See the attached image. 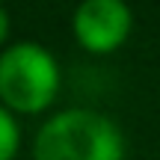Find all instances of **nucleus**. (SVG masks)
<instances>
[{
	"instance_id": "nucleus-1",
	"label": "nucleus",
	"mask_w": 160,
	"mask_h": 160,
	"mask_svg": "<svg viewBox=\"0 0 160 160\" xmlns=\"http://www.w3.org/2000/svg\"><path fill=\"white\" fill-rule=\"evenodd\" d=\"M33 160H125V133L98 110L68 107L39 125Z\"/></svg>"
},
{
	"instance_id": "nucleus-2",
	"label": "nucleus",
	"mask_w": 160,
	"mask_h": 160,
	"mask_svg": "<svg viewBox=\"0 0 160 160\" xmlns=\"http://www.w3.org/2000/svg\"><path fill=\"white\" fill-rule=\"evenodd\" d=\"M59 62L39 42H12L0 51V104L15 116L45 113L59 95Z\"/></svg>"
},
{
	"instance_id": "nucleus-3",
	"label": "nucleus",
	"mask_w": 160,
	"mask_h": 160,
	"mask_svg": "<svg viewBox=\"0 0 160 160\" xmlns=\"http://www.w3.org/2000/svg\"><path fill=\"white\" fill-rule=\"evenodd\" d=\"M133 30V12L122 0H83L71 15V33L83 51L104 57L119 51Z\"/></svg>"
},
{
	"instance_id": "nucleus-4",
	"label": "nucleus",
	"mask_w": 160,
	"mask_h": 160,
	"mask_svg": "<svg viewBox=\"0 0 160 160\" xmlns=\"http://www.w3.org/2000/svg\"><path fill=\"white\" fill-rule=\"evenodd\" d=\"M18 148H21V125L15 113L0 104V160H15Z\"/></svg>"
},
{
	"instance_id": "nucleus-5",
	"label": "nucleus",
	"mask_w": 160,
	"mask_h": 160,
	"mask_svg": "<svg viewBox=\"0 0 160 160\" xmlns=\"http://www.w3.org/2000/svg\"><path fill=\"white\" fill-rule=\"evenodd\" d=\"M9 33H12V18H9V12L0 6V51H3L6 42H9Z\"/></svg>"
}]
</instances>
